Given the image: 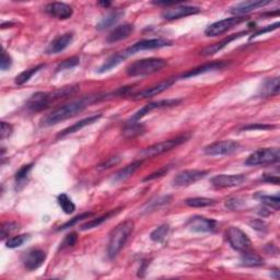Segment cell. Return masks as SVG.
<instances>
[{
  "instance_id": "cell-49",
  "label": "cell",
  "mask_w": 280,
  "mask_h": 280,
  "mask_svg": "<svg viewBox=\"0 0 280 280\" xmlns=\"http://www.w3.org/2000/svg\"><path fill=\"white\" fill-rule=\"evenodd\" d=\"M278 27H279V22H276V23L273 24V25H268V27L265 28V29H261V30H258L257 32H255V33L253 34V36H251V38L255 37V36H258V35H261V34H264V33H267V32L273 31V30L278 29Z\"/></svg>"
},
{
  "instance_id": "cell-24",
  "label": "cell",
  "mask_w": 280,
  "mask_h": 280,
  "mask_svg": "<svg viewBox=\"0 0 280 280\" xmlns=\"http://www.w3.org/2000/svg\"><path fill=\"white\" fill-rule=\"evenodd\" d=\"M247 32H241V33H238V34H233V35H231L229 37L225 38V40H222L221 42H218V43H216V44H214L212 46L206 47L204 50L200 51V54L204 55V56H210V55L216 54V53H218L219 50H221L223 47H226L227 45H229L231 42H233L234 40H238V38H240L241 36H243L244 34H247Z\"/></svg>"
},
{
  "instance_id": "cell-41",
  "label": "cell",
  "mask_w": 280,
  "mask_h": 280,
  "mask_svg": "<svg viewBox=\"0 0 280 280\" xmlns=\"http://www.w3.org/2000/svg\"><path fill=\"white\" fill-rule=\"evenodd\" d=\"M19 229V226L16 222H6L1 226V239L5 240L8 238L12 232H15Z\"/></svg>"
},
{
  "instance_id": "cell-33",
  "label": "cell",
  "mask_w": 280,
  "mask_h": 280,
  "mask_svg": "<svg viewBox=\"0 0 280 280\" xmlns=\"http://www.w3.org/2000/svg\"><path fill=\"white\" fill-rule=\"evenodd\" d=\"M254 197L260 200L262 204L268 206L270 207V208H273L275 210H279L280 208L279 196H269V195H264V194H262V193H258Z\"/></svg>"
},
{
  "instance_id": "cell-47",
  "label": "cell",
  "mask_w": 280,
  "mask_h": 280,
  "mask_svg": "<svg viewBox=\"0 0 280 280\" xmlns=\"http://www.w3.org/2000/svg\"><path fill=\"white\" fill-rule=\"evenodd\" d=\"M170 169V166H165V167H162V169H160L159 171L157 172H154V173L152 174H150L148 175L147 178H145L144 179V182H147V181H152L154 179H158V178H161V176L165 175L167 171H169Z\"/></svg>"
},
{
  "instance_id": "cell-46",
  "label": "cell",
  "mask_w": 280,
  "mask_h": 280,
  "mask_svg": "<svg viewBox=\"0 0 280 280\" xmlns=\"http://www.w3.org/2000/svg\"><path fill=\"white\" fill-rule=\"evenodd\" d=\"M12 65V59L9 55L7 54L6 50H2V56H1V62H0V68H1L2 71L9 69Z\"/></svg>"
},
{
  "instance_id": "cell-17",
  "label": "cell",
  "mask_w": 280,
  "mask_h": 280,
  "mask_svg": "<svg viewBox=\"0 0 280 280\" xmlns=\"http://www.w3.org/2000/svg\"><path fill=\"white\" fill-rule=\"evenodd\" d=\"M46 14L59 20L69 19L74 14L72 8L64 2H51L45 7Z\"/></svg>"
},
{
  "instance_id": "cell-1",
  "label": "cell",
  "mask_w": 280,
  "mask_h": 280,
  "mask_svg": "<svg viewBox=\"0 0 280 280\" xmlns=\"http://www.w3.org/2000/svg\"><path fill=\"white\" fill-rule=\"evenodd\" d=\"M105 94H97V96H89L81 98L79 100H75L67 103V104L62 105L51 111L49 114H47L45 117H43L41 120L42 126L49 127L54 126V125L62 123L64 120L68 118L74 117V116L80 114L81 112H83L87 107L92 104V103L103 100L105 99Z\"/></svg>"
},
{
  "instance_id": "cell-8",
  "label": "cell",
  "mask_w": 280,
  "mask_h": 280,
  "mask_svg": "<svg viewBox=\"0 0 280 280\" xmlns=\"http://www.w3.org/2000/svg\"><path fill=\"white\" fill-rule=\"evenodd\" d=\"M171 42L165 40V38H149V40H141L137 42L132 46L128 47L127 49L123 50L126 57H129L131 55L138 53L140 50H148V49H157L161 47L170 46Z\"/></svg>"
},
{
  "instance_id": "cell-43",
  "label": "cell",
  "mask_w": 280,
  "mask_h": 280,
  "mask_svg": "<svg viewBox=\"0 0 280 280\" xmlns=\"http://www.w3.org/2000/svg\"><path fill=\"white\" fill-rule=\"evenodd\" d=\"M77 242H78V235H77V233H75V232H72V233L68 234L66 238H65L60 248L72 247H75Z\"/></svg>"
},
{
  "instance_id": "cell-36",
  "label": "cell",
  "mask_w": 280,
  "mask_h": 280,
  "mask_svg": "<svg viewBox=\"0 0 280 280\" xmlns=\"http://www.w3.org/2000/svg\"><path fill=\"white\" fill-rule=\"evenodd\" d=\"M57 201H58V205L62 207V209L64 210L65 214H70L76 210L75 204L72 202L70 198L66 195V194H62V195H59L57 198Z\"/></svg>"
},
{
  "instance_id": "cell-28",
  "label": "cell",
  "mask_w": 280,
  "mask_h": 280,
  "mask_svg": "<svg viewBox=\"0 0 280 280\" xmlns=\"http://www.w3.org/2000/svg\"><path fill=\"white\" fill-rule=\"evenodd\" d=\"M123 15H124V12L122 10H114L110 12L109 15H106L104 18L99 22V24L97 25V29L102 31V30L113 27V25L117 22V21L120 19V16H122Z\"/></svg>"
},
{
  "instance_id": "cell-54",
  "label": "cell",
  "mask_w": 280,
  "mask_h": 280,
  "mask_svg": "<svg viewBox=\"0 0 280 280\" xmlns=\"http://www.w3.org/2000/svg\"><path fill=\"white\" fill-rule=\"evenodd\" d=\"M273 276H274V277H275L276 279H278V278H279V271H278L277 269L274 270V275H273Z\"/></svg>"
},
{
  "instance_id": "cell-14",
  "label": "cell",
  "mask_w": 280,
  "mask_h": 280,
  "mask_svg": "<svg viewBox=\"0 0 280 280\" xmlns=\"http://www.w3.org/2000/svg\"><path fill=\"white\" fill-rule=\"evenodd\" d=\"M245 181V175L243 174H220L212 179V184L214 187L227 188L240 186Z\"/></svg>"
},
{
  "instance_id": "cell-16",
  "label": "cell",
  "mask_w": 280,
  "mask_h": 280,
  "mask_svg": "<svg viewBox=\"0 0 280 280\" xmlns=\"http://www.w3.org/2000/svg\"><path fill=\"white\" fill-rule=\"evenodd\" d=\"M189 230L195 232H213L216 229L217 222L213 219H208L201 216L192 217L186 223Z\"/></svg>"
},
{
  "instance_id": "cell-25",
  "label": "cell",
  "mask_w": 280,
  "mask_h": 280,
  "mask_svg": "<svg viewBox=\"0 0 280 280\" xmlns=\"http://www.w3.org/2000/svg\"><path fill=\"white\" fill-rule=\"evenodd\" d=\"M279 89H280V82L278 77L266 79L261 88L260 96H262L263 98H269L276 96V94H278Z\"/></svg>"
},
{
  "instance_id": "cell-32",
  "label": "cell",
  "mask_w": 280,
  "mask_h": 280,
  "mask_svg": "<svg viewBox=\"0 0 280 280\" xmlns=\"http://www.w3.org/2000/svg\"><path fill=\"white\" fill-rule=\"evenodd\" d=\"M32 167H33V165L32 163H30V165H23L21 169L16 172V189H21L22 188L25 183H27V181H28V178H29V174H30V172H31L32 170Z\"/></svg>"
},
{
  "instance_id": "cell-51",
  "label": "cell",
  "mask_w": 280,
  "mask_h": 280,
  "mask_svg": "<svg viewBox=\"0 0 280 280\" xmlns=\"http://www.w3.org/2000/svg\"><path fill=\"white\" fill-rule=\"evenodd\" d=\"M263 181L267 183H271V184H275V185H278L279 184V178L278 176H273V175H269V174H265L263 176Z\"/></svg>"
},
{
  "instance_id": "cell-35",
  "label": "cell",
  "mask_w": 280,
  "mask_h": 280,
  "mask_svg": "<svg viewBox=\"0 0 280 280\" xmlns=\"http://www.w3.org/2000/svg\"><path fill=\"white\" fill-rule=\"evenodd\" d=\"M185 204L189 207H194V208H202V207L213 206L214 204V200L206 197H194L185 200Z\"/></svg>"
},
{
  "instance_id": "cell-50",
  "label": "cell",
  "mask_w": 280,
  "mask_h": 280,
  "mask_svg": "<svg viewBox=\"0 0 280 280\" xmlns=\"http://www.w3.org/2000/svg\"><path fill=\"white\" fill-rule=\"evenodd\" d=\"M249 225H251V227L253 228V229H255V230L266 231L265 222L262 221V220H254V221H252L251 223H249Z\"/></svg>"
},
{
  "instance_id": "cell-10",
  "label": "cell",
  "mask_w": 280,
  "mask_h": 280,
  "mask_svg": "<svg viewBox=\"0 0 280 280\" xmlns=\"http://www.w3.org/2000/svg\"><path fill=\"white\" fill-rule=\"evenodd\" d=\"M200 12V9L198 7L194 6H181L176 5L174 7L166 8V9L162 12V18L165 20H178L181 18H185V16L197 15Z\"/></svg>"
},
{
  "instance_id": "cell-48",
  "label": "cell",
  "mask_w": 280,
  "mask_h": 280,
  "mask_svg": "<svg viewBox=\"0 0 280 280\" xmlns=\"http://www.w3.org/2000/svg\"><path fill=\"white\" fill-rule=\"evenodd\" d=\"M275 128L274 126H270V125H264V124H254V125H247V126H244L241 131H256V129H271Z\"/></svg>"
},
{
  "instance_id": "cell-27",
  "label": "cell",
  "mask_w": 280,
  "mask_h": 280,
  "mask_svg": "<svg viewBox=\"0 0 280 280\" xmlns=\"http://www.w3.org/2000/svg\"><path fill=\"white\" fill-rule=\"evenodd\" d=\"M126 58L127 57H126V55L124 54V51H118V53L112 55L111 57L107 58L104 62V64H103L100 67V69H99V72H100V74H103V72L111 70V69L118 66V65Z\"/></svg>"
},
{
  "instance_id": "cell-2",
  "label": "cell",
  "mask_w": 280,
  "mask_h": 280,
  "mask_svg": "<svg viewBox=\"0 0 280 280\" xmlns=\"http://www.w3.org/2000/svg\"><path fill=\"white\" fill-rule=\"evenodd\" d=\"M133 222L126 220L115 228L110 236L109 245H107V255L110 258H114L120 252V249L126 244L129 235L133 231Z\"/></svg>"
},
{
  "instance_id": "cell-26",
  "label": "cell",
  "mask_w": 280,
  "mask_h": 280,
  "mask_svg": "<svg viewBox=\"0 0 280 280\" xmlns=\"http://www.w3.org/2000/svg\"><path fill=\"white\" fill-rule=\"evenodd\" d=\"M143 165V161H135L131 163V165H126L125 167H123L122 170H119L117 173L114 175V181L116 183H119V182H123V181L127 180L128 178H131V176L135 173V172L139 169L140 165Z\"/></svg>"
},
{
  "instance_id": "cell-52",
  "label": "cell",
  "mask_w": 280,
  "mask_h": 280,
  "mask_svg": "<svg viewBox=\"0 0 280 280\" xmlns=\"http://www.w3.org/2000/svg\"><path fill=\"white\" fill-rule=\"evenodd\" d=\"M153 3L157 6H166V7L179 5V2H175V1H158V2H153Z\"/></svg>"
},
{
  "instance_id": "cell-29",
  "label": "cell",
  "mask_w": 280,
  "mask_h": 280,
  "mask_svg": "<svg viewBox=\"0 0 280 280\" xmlns=\"http://www.w3.org/2000/svg\"><path fill=\"white\" fill-rule=\"evenodd\" d=\"M145 132V126L143 124L137 122H128V124L123 128V136L127 139H132Z\"/></svg>"
},
{
  "instance_id": "cell-18",
  "label": "cell",
  "mask_w": 280,
  "mask_h": 280,
  "mask_svg": "<svg viewBox=\"0 0 280 280\" xmlns=\"http://www.w3.org/2000/svg\"><path fill=\"white\" fill-rule=\"evenodd\" d=\"M174 82H175V79L173 78L163 80L160 83L154 84L152 85V87L147 88L143 90V91L138 92L137 94L133 96V99H135V100H143V99H148V98H152L154 96H158V94L165 92V90L169 89Z\"/></svg>"
},
{
  "instance_id": "cell-23",
  "label": "cell",
  "mask_w": 280,
  "mask_h": 280,
  "mask_svg": "<svg viewBox=\"0 0 280 280\" xmlns=\"http://www.w3.org/2000/svg\"><path fill=\"white\" fill-rule=\"evenodd\" d=\"M102 117V115L101 114H99V115H93V116H89V117L87 118H84V119H81L79 120V122H77L75 123L74 125H71V126H69L68 128L66 129H64V131L62 132H59L58 133V138L60 137H65V136H67V135H70V133H74L76 132H79L81 131V129L84 128L85 126H89V125H91L93 123H96L98 122L99 119H100Z\"/></svg>"
},
{
  "instance_id": "cell-22",
  "label": "cell",
  "mask_w": 280,
  "mask_h": 280,
  "mask_svg": "<svg viewBox=\"0 0 280 280\" xmlns=\"http://www.w3.org/2000/svg\"><path fill=\"white\" fill-rule=\"evenodd\" d=\"M133 32V25L132 24H123L118 25L117 28L112 30V32L107 35L106 41L107 43H116L119 41H123L127 38Z\"/></svg>"
},
{
  "instance_id": "cell-19",
  "label": "cell",
  "mask_w": 280,
  "mask_h": 280,
  "mask_svg": "<svg viewBox=\"0 0 280 280\" xmlns=\"http://www.w3.org/2000/svg\"><path fill=\"white\" fill-rule=\"evenodd\" d=\"M269 3L270 1H263V0H249V1H244L233 6L230 12L235 16H242L243 15H247L248 12L257 9V8L264 7Z\"/></svg>"
},
{
  "instance_id": "cell-30",
  "label": "cell",
  "mask_w": 280,
  "mask_h": 280,
  "mask_svg": "<svg viewBox=\"0 0 280 280\" xmlns=\"http://www.w3.org/2000/svg\"><path fill=\"white\" fill-rule=\"evenodd\" d=\"M241 262L244 266L247 267H258L264 265V260L256 253L247 251L243 252V255L241 257Z\"/></svg>"
},
{
  "instance_id": "cell-39",
  "label": "cell",
  "mask_w": 280,
  "mask_h": 280,
  "mask_svg": "<svg viewBox=\"0 0 280 280\" xmlns=\"http://www.w3.org/2000/svg\"><path fill=\"white\" fill-rule=\"evenodd\" d=\"M79 63H80V58L77 57V56H75V57L68 58V59L64 60V62L60 63L57 66V69H56V70H57V71H63V70H66V69L74 68L76 66H78Z\"/></svg>"
},
{
  "instance_id": "cell-15",
  "label": "cell",
  "mask_w": 280,
  "mask_h": 280,
  "mask_svg": "<svg viewBox=\"0 0 280 280\" xmlns=\"http://www.w3.org/2000/svg\"><path fill=\"white\" fill-rule=\"evenodd\" d=\"M53 104L49 98V92H37L29 99L27 107L32 112H40L49 109Z\"/></svg>"
},
{
  "instance_id": "cell-6",
  "label": "cell",
  "mask_w": 280,
  "mask_h": 280,
  "mask_svg": "<svg viewBox=\"0 0 280 280\" xmlns=\"http://www.w3.org/2000/svg\"><path fill=\"white\" fill-rule=\"evenodd\" d=\"M227 240L232 248L244 252L251 247L252 242L244 232L236 227H230L227 231Z\"/></svg>"
},
{
  "instance_id": "cell-31",
  "label": "cell",
  "mask_w": 280,
  "mask_h": 280,
  "mask_svg": "<svg viewBox=\"0 0 280 280\" xmlns=\"http://www.w3.org/2000/svg\"><path fill=\"white\" fill-rule=\"evenodd\" d=\"M120 209H122V208L112 210V212L107 213L106 214H103V216H101V217H99L97 219H92V220H90L89 222L84 223L83 226H81V230H89V229H93V228L99 227L100 225H102L103 222H105L106 220H109V219L112 216H115L116 214H118L120 212Z\"/></svg>"
},
{
  "instance_id": "cell-7",
  "label": "cell",
  "mask_w": 280,
  "mask_h": 280,
  "mask_svg": "<svg viewBox=\"0 0 280 280\" xmlns=\"http://www.w3.org/2000/svg\"><path fill=\"white\" fill-rule=\"evenodd\" d=\"M247 20L244 16H233V18H228L225 20H220L218 22H214L210 24L208 28L205 30V34L207 36H219L221 34L226 33L231 30L232 28L236 27V25L242 23L243 21Z\"/></svg>"
},
{
  "instance_id": "cell-53",
  "label": "cell",
  "mask_w": 280,
  "mask_h": 280,
  "mask_svg": "<svg viewBox=\"0 0 280 280\" xmlns=\"http://www.w3.org/2000/svg\"><path fill=\"white\" fill-rule=\"evenodd\" d=\"M99 3H100V5L103 6V7H109V6H111V2H109V1H100Z\"/></svg>"
},
{
  "instance_id": "cell-45",
  "label": "cell",
  "mask_w": 280,
  "mask_h": 280,
  "mask_svg": "<svg viewBox=\"0 0 280 280\" xmlns=\"http://www.w3.org/2000/svg\"><path fill=\"white\" fill-rule=\"evenodd\" d=\"M12 132H14V128H12V125L6 122H1V131H0V137H1V140L6 139V138L10 137Z\"/></svg>"
},
{
  "instance_id": "cell-9",
  "label": "cell",
  "mask_w": 280,
  "mask_h": 280,
  "mask_svg": "<svg viewBox=\"0 0 280 280\" xmlns=\"http://www.w3.org/2000/svg\"><path fill=\"white\" fill-rule=\"evenodd\" d=\"M240 145L235 141L232 140H221L216 141L212 145L207 146L204 149V152L207 156H227V154H231L235 151H238Z\"/></svg>"
},
{
  "instance_id": "cell-34",
  "label": "cell",
  "mask_w": 280,
  "mask_h": 280,
  "mask_svg": "<svg viewBox=\"0 0 280 280\" xmlns=\"http://www.w3.org/2000/svg\"><path fill=\"white\" fill-rule=\"evenodd\" d=\"M44 67V65H38V66L31 68V69H28V70H25L23 72H21L19 76H16V83L18 85L21 84H24L25 82H28V81L32 78V77L41 70V69Z\"/></svg>"
},
{
  "instance_id": "cell-38",
  "label": "cell",
  "mask_w": 280,
  "mask_h": 280,
  "mask_svg": "<svg viewBox=\"0 0 280 280\" xmlns=\"http://www.w3.org/2000/svg\"><path fill=\"white\" fill-rule=\"evenodd\" d=\"M27 240H28V235H27V234H21V235L12 236V238L8 239V241L6 242V247H7L8 248L19 247H21V245H22Z\"/></svg>"
},
{
  "instance_id": "cell-21",
  "label": "cell",
  "mask_w": 280,
  "mask_h": 280,
  "mask_svg": "<svg viewBox=\"0 0 280 280\" xmlns=\"http://www.w3.org/2000/svg\"><path fill=\"white\" fill-rule=\"evenodd\" d=\"M72 40H74V34L72 33H66L63 34V35H59L58 37H56L54 41H51L49 47H47L46 53L49 55L58 54L64 49H66L67 47L71 44Z\"/></svg>"
},
{
  "instance_id": "cell-20",
  "label": "cell",
  "mask_w": 280,
  "mask_h": 280,
  "mask_svg": "<svg viewBox=\"0 0 280 280\" xmlns=\"http://www.w3.org/2000/svg\"><path fill=\"white\" fill-rule=\"evenodd\" d=\"M227 66H228L227 62H213V63H209V64H205V65H202V66H199L195 69H192V70H189L187 72H185V74H183L181 78H183V79L192 78V77H196V76H199L202 74H207V72H210V71L221 70V69L226 68Z\"/></svg>"
},
{
  "instance_id": "cell-3",
  "label": "cell",
  "mask_w": 280,
  "mask_h": 280,
  "mask_svg": "<svg viewBox=\"0 0 280 280\" xmlns=\"http://www.w3.org/2000/svg\"><path fill=\"white\" fill-rule=\"evenodd\" d=\"M166 66V60L162 58H146L129 65L126 72L129 77H144L160 71Z\"/></svg>"
},
{
  "instance_id": "cell-44",
  "label": "cell",
  "mask_w": 280,
  "mask_h": 280,
  "mask_svg": "<svg viewBox=\"0 0 280 280\" xmlns=\"http://www.w3.org/2000/svg\"><path fill=\"white\" fill-rule=\"evenodd\" d=\"M243 206V200L240 198H230L226 201V207L231 210H238Z\"/></svg>"
},
{
  "instance_id": "cell-12",
  "label": "cell",
  "mask_w": 280,
  "mask_h": 280,
  "mask_svg": "<svg viewBox=\"0 0 280 280\" xmlns=\"http://www.w3.org/2000/svg\"><path fill=\"white\" fill-rule=\"evenodd\" d=\"M46 260V253L40 248H31L22 255V263L29 270H35L43 265Z\"/></svg>"
},
{
  "instance_id": "cell-5",
  "label": "cell",
  "mask_w": 280,
  "mask_h": 280,
  "mask_svg": "<svg viewBox=\"0 0 280 280\" xmlns=\"http://www.w3.org/2000/svg\"><path fill=\"white\" fill-rule=\"evenodd\" d=\"M187 139H188V136H180V137L173 138V139L161 141V143L154 144L152 146H150V147L146 148L145 150H143V151L140 152V156L144 159L160 156V154L165 153L173 148L178 147V146L182 145Z\"/></svg>"
},
{
  "instance_id": "cell-11",
  "label": "cell",
  "mask_w": 280,
  "mask_h": 280,
  "mask_svg": "<svg viewBox=\"0 0 280 280\" xmlns=\"http://www.w3.org/2000/svg\"><path fill=\"white\" fill-rule=\"evenodd\" d=\"M208 171L204 170H185L180 172L173 180L175 186H188L206 178Z\"/></svg>"
},
{
  "instance_id": "cell-37",
  "label": "cell",
  "mask_w": 280,
  "mask_h": 280,
  "mask_svg": "<svg viewBox=\"0 0 280 280\" xmlns=\"http://www.w3.org/2000/svg\"><path fill=\"white\" fill-rule=\"evenodd\" d=\"M169 231H170V227L169 226H167V225H162L159 228H157V229L154 230V231H152V233H151V235H150V238H151V240L154 241V242H161V241L167 235V233H169Z\"/></svg>"
},
{
  "instance_id": "cell-13",
  "label": "cell",
  "mask_w": 280,
  "mask_h": 280,
  "mask_svg": "<svg viewBox=\"0 0 280 280\" xmlns=\"http://www.w3.org/2000/svg\"><path fill=\"white\" fill-rule=\"evenodd\" d=\"M180 103H181V100H162L158 102H151V103H149V104H146L144 107H141L139 111L136 112V113L132 116L129 122H138V120L143 118L144 116L149 114L150 112L158 110V109H163V107H171V106L178 105L180 104Z\"/></svg>"
},
{
  "instance_id": "cell-4",
  "label": "cell",
  "mask_w": 280,
  "mask_h": 280,
  "mask_svg": "<svg viewBox=\"0 0 280 280\" xmlns=\"http://www.w3.org/2000/svg\"><path fill=\"white\" fill-rule=\"evenodd\" d=\"M280 159V151L278 148H264L258 149L256 151L249 154L245 165L248 166L266 165L277 163Z\"/></svg>"
},
{
  "instance_id": "cell-42",
  "label": "cell",
  "mask_w": 280,
  "mask_h": 280,
  "mask_svg": "<svg viewBox=\"0 0 280 280\" xmlns=\"http://www.w3.org/2000/svg\"><path fill=\"white\" fill-rule=\"evenodd\" d=\"M119 162H120V158L119 157H117V156L111 157V158L107 159V160H105L104 162H102L101 165L98 166V170H100V171L107 170V169H110V167H112V166L118 165Z\"/></svg>"
},
{
  "instance_id": "cell-40",
  "label": "cell",
  "mask_w": 280,
  "mask_h": 280,
  "mask_svg": "<svg viewBox=\"0 0 280 280\" xmlns=\"http://www.w3.org/2000/svg\"><path fill=\"white\" fill-rule=\"evenodd\" d=\"M92 214H93L92 213L81 214H79V216H77V217H75L74 219H71L70 221H68V222L65 223V225H63L62 227H59V228H58V231H60V230H66V229H68V228L74 227V226L76 225V223H78L79 221L83 220V219H88L89 217H91Z\"/></svg>"
}]
</instances>
